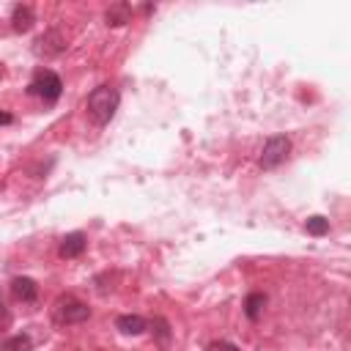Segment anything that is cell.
I'll return each instance as SVG.
<instances>
[{
	"instance_id": "1",
	"label": "cell",
	"mask_w": 351,
	"mask_h": 351,
	"mask_svg": "<svg viewBox=\"0 0 351 351\" xmlns=\"http://www.w3.org/2000/svg\"><path fill=\"white\" fill-rule=\"evenodd\" d=\"M118 104H121V93L112 88V85H99L88 93V101H85V110L90 115V121L96 126H107L115 112H118Z\"/></svg>"
},
{
	"instance_id": "7",
	"label": "cell",
	"mask_w": 351,
	"mask_h": 351,
	"mask_svg": "<svg viewBox=\"0 0 351 351\" xmlns=\"http://www.w3.org/2000/svg\"><path fill=\"white\" fill-rule=\"evenodd\" d=\"M11 293H14L16 302H27L30 304L38 296V285H36L33 277H14L11 280Z\"/></svg>"
},
{
	"instance_id": "17",
	"label": "cell",
	"mask_w": 351,
	"mask_h": 351,
	"mask_svg": "<svg viewBox=\"0 0 351 351\" xmlns=\"http://www.w3.org/2000/svg\"><path fill=\"white\" fill-rule=\"evenodd\" d=\"M0 321H8V313H5V304H3V299H0Z\"/></svg>"
},
{
	"instance_id": "10",
	"label": "cell",
	"mask_w": 351,
	"mask_h": 351,
	"mask_svg": "<svg viewBox=\"0 0 351 351\" xmlns=\"http://www.w3.org/2000/svg\"><path fill=\"white\" fill-rule=\"evenodd\" d=\"M115 329L121 335H143L148 329V324H145L143 315H118L115 318Z\"/></svg>"
},
{
	"instance_id": "13",
	"label": "cell",
	"mask_w": 351,
	"mask_h": 351,
	"mask_svg": "<svg viewBox=\"0 0 351 351\" xmlns=\"http://www.w3.org/2000/svg\"><path fill=\"white\" fill-rule=\"evenodd\" d=\"M304 230H307L310 236H326V233H329V219L321 217V214H315V217H310V219L304 222Z\"/></svg>"
},
{
	"instance_id": "9",
	"label": "cell",
	"mask_w": 351,
	"mask_h": 351,
	"mask_svg": "<svg viewBox=\"0 0 351 351\" xmlns=\"http://www.w3.org/2000/svg\"><path fill=\"white\" fill-rule=\"evenodd\" d=\"M104 22L110 27H121L126 22H132V5L129 3H112L107 11H104Z\"/></svg>"
},
{
	"instance_id": "3",
	"label": "cell",
	"mask_w": 351,
	"mask_h": 351,
	"mask_svg": "<svg viewBox=\"0 0 351 351\" xmlns=\"http://www.w3.org/2000/svg\"><path fill=\"white\" fill-rule=\"evenodd\" d=\"M27 93L38 96L44 104H55L60 99V93H63V82H60V77L52 69H38L33 74L30 85H27Z\"/></svg>"
},
{
	"instance_id": "12",
	"label": "cell",
	"mask_w": 351,
	"mask_h": 351,
	"mask_svg": "<svg viewBox=\"0 0 351 351\" xmlns=\"http://www.w3.org/2000/svg\"><path fill=\"white\" fill-rule=\"evenodd\" d=\"M0 348L3 351H30L33 348V340H30V335H14V337H5L0 343Z\"/></svg>"
},
{
	"instance_id": "5",
	"label": "cell",
	"mask_w": 351,
	"mask_h": 351,
	"mask_svg": "<svg viewBox=\"0 0 351 351\" xmlns=\"http://www.w3.org/2000/svg\"><path fill=\"white\" fill-rule=\"evenodd\" d=\"M63 49H66V36H63L58 27L44 30V33L33 41V55H38V58H44V60L58 58Z\"/></svg>"
},
{
	"instance_id": "8",
	"label": "cell",
	"mask_w": 351,
	"mask_h": 351,
	"mask_svg": "<svg viewBox=\"0 0 351 351\" xmlns=\"http://www.w3.org/2000/svg\"><path fill=\"white\" fill-rule=\"evenodd\" d=\"M33 22H36V14H33L30 5H22V3L14 5V11H11V27L16 33H27L33 27Z\"/></svg>"
},
{
	"instance_id": "11",
	"label": "cell",
	"mask_w": 351,
	"mask_h": 351,
	"mask_svg": "<svg viewBox=\"0 0 351 351\" xmlns=\"http://www.w3.org/2000/svg\"><path fill=\"white\" fill-rule=\"evenodd\" d=\"M263 307H266V293L252 291V293L247 296V302H244V315H247L250 321H258L261 313H263Z\"/></svg>"
},
{
	"instance_id": "6",
	"label": "cell",
	"mask_w": 351,
	"mask_h": 351,
	"mask_svg": "<svg viewBox=\"0 0 351 351\" xmlns=\"http://www.w3.org/2000/svg\"><path fill=\"white\" fill-rule=\"evenodd\" d=\"M85 247H88V239H85V233H80V230H74V233H66L63 239H60V258H80L82 252H85Z\"/></svg>"
},
{
	"instance_id": "18",
	"label": "cell",
	"mask_w": 351,
	"mask_h": 351,
	"mask_svg": "<svg viewBox=\"0 0 351 351\" xmlns=\"http://www.w3.org/2000/svg\"><path fill=\"white\" fill-rule=\"evenodd\" d=\"M0 77H3V69H0Z\"/></svg>"
},
{
	"instance_id": "4",
	"label": "cell",
	"mask_w": 351,
	"mask_h": 351,
	"mask_svg": "<svg viewBox=\"0 0 351 351\" xmlns=\"http://www.w3.org/2000/svg\"><path fill=\"white\" fill-rule=\"evenodd\" d=\"M288 154H291V140L285 134H274V137L266 140L258 162H261L263 170H274V167H280L288 159Z\"/></svg>"
},
{
	"instance_id": "16",
	"label": "cell",
	"mask_w": 351,
	"mask_h": 351,
	"mask_svg": "<svg viewBox=\"0 0 351 351\" xmlns=\"http://www.w3.org/2000/svg\"><path fill=\"white\" fill-rule=\"evenodd\" d=\"M8 123H14V115H8V112H0V126H8Z\"/></svg>"
},
{
	"instance_id": "14",
	"label": "cell",
	"mask_w": 351,
	"mask_h": 351,
	"mask_svg": "<svg viewBox=\"0 0 351 351\" xmlns=\"http://www.w3.org/2000/svg\"><path fill=\"white\" fill-rule=\"evenodd\" d=\"M151 332H154V337H156L162 346H167V343H170V324H167L162 315H156V318L151 321Z\"/></svg>"
},
{
	"instance_id": "2",
	"label": "cell",
	"mask_w": 351,
	"mask_h": 351,
	"mask_svg": "<svg viewBox=\"0 0 351 351\" xmlns=\"http://www.w3.org/2000/svg\"><path fill=\"white\" fill-rule=\"evenodd\" d=\"M88 318H90V307H88L82 299L71 296V293L58 296L55 304H52V321H55L58 326L82 324V321H88Z\"/></svg>"
},
{
	"instance_id": "15",
	"label": "cell",
	"mask_w": 351,
	"mask_h": 351,
	"mask_svg": "<svg viewBox=\"0 0 351 351\" xmlns=\"http://www.w3.org/2000/svg\"><path fill=\"white\" fill-rule=\"evenodd\" d=\"M208 351H239V346H233V343H228V340H219V343H211Z\"/></svg>"
}]
</instances>
